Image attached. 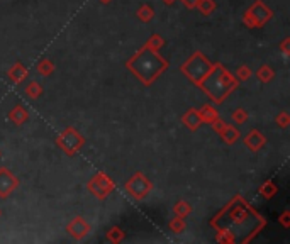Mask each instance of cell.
Wrapping results in <instances>:
<instances>
[{"mask_svg":"<svg viewBox=\"0 0 290 244\" xmlns=\"http://www.w3.org/2000/svg\"><path fill=\"white\" fill-rule=\"evenodd\" d=\"M216 241L222 242V244H235V237L231 236V232L224 231V229H219L216 232Z\"/></svg>","mask_w":290,"mask_h":244,"instance_id":"30","label":"cell"},{"mask_svg":"<svg viewBox=\"0 0 290 244\" xmlns=\"http://www.w3.org/2000/svg\"><path fill=\"white\" fill-rule=\"evenodd\" d=\"M124 231L123 229L119 227V225H114V227H110L109 231L105 232V239L109 242H114V244H118V242H121L124 239Z\"/></svg>","mask_w":290,"mask_h":244,"instance_id":"24","label":"cell"},{"mask_svg":"<svg viewBox=\"0 0 290 244\" xmlns=\"http://www.w3.org/2000/svg\"><path fill=\"white\" fill-rule=\"evenodd\" d=\"M163 4H165V6H173V4L177 2V0H161Z\"/></svg>","mask_w":290,"mask_h":244,"instance_id":"35","label":"cell"},{"mask_svg":"<svg viewBox=\"0 0 290 244\" xmlns=\"http://www.w3.org/2000/svg\"><path fill=\"white\" fill-rule=\"evenodd\" d=\"M99 2H100V4H104V6H109L112 0H99Z\"/></svg>","mask_w":290,"mask_h":244,"instance_id":"36","label":"cell"},{"mask_svg":"<svg viewBox=\"0 0 290 244\" xmlns=\"http://www.w3.org/2000/svg\"><path fill=\"white\" fill-rule=\"evenodd\" d=\"M258 193H260L261 197H263L265 200H270V199H273V197L278 193V187H277V183H275L273 180H266L263 185L258 188Z\"/></svg>","mask_w":290,"mask_h":244,"instance_id":"16","label":"cell"},{"mask_svg":"<svg viewBox=\"0 0 290 244\" xmlns=\"http://www.w3.org/2000/svg\"><path fill=\"white\" fill-rule=\"evenodd\" d=\"M168 227H170V231L173 234H182L187 229V224H185V219H182V217H173L170 222H168Z\"/></svg>","mask_w":290,"mask_h":244,"instance_id":"25","label":"cell"},{"mask_svg":"<svg viewBox=\"0 0 290 244\" xmlns=\"http://www.w3.org/2000/svg\"><path fill=\"white\" fill-rule=\"evenodd\" d=\"M168 66L170 64L161 56L160 51H154V49L148 48L146 44H143V48L138 49L126 61V68L146 87L153 85L168 70Z\"/></svg>","mask_w":290,"mask_h":244,"instance_id":"2","label":"cell"},{"mask_svg":"<svg viewBox=\"0 0 290 244\" xmlns=\"http://www.w3.org/2000/svg\"><path fill=\"white\" fill-rule=\"evenodd\" d=\"M273 76L275 70L270 64H261L258 70H256V78H258V82H261V84H270L273 80Z\"/></svg>","mask_w":290,"mask_h":244,"instance_id":"18","label":"cell"},{"mask_svg":"<svg viewBox=\"0 0 290 244\" xmlns=\"http://www.w3.org/2000/svg\"><path fill=\"white\" fill-rule=\"evenodd\" d=\"M214 63L205 56L202 51H195L194 54H190L189 59L180 66V71L189 78V80L197 87L200 84V80L212 70Z\"/></svg>","mask_w":290,"mask_h":244,"instance_id":"4","label":"cell"},{"mask_svg":"<svg viewBox=\"0 0 290 244\" xmlns=\"http://www.w3.org/2000/svg\"><path fill=\"white\" fill-rule=\"evenodd\" d=\"M24 92H26V95L29 97L31 100H36V99H39V97L43 95V87H41L39 82L32 80V82H29V84L26 85Z\"/></svg>","mask_w":290,"mask_h":244,"instance_id":"23","label":"cell"},{"mask_svg":"<svg viewBox=\"0 0 290 244\" xmlns=\"http://www.w3.org/2000/svg\"><path fill=\"white\" fill-rule=\"evenodd\" d=\"M209 224L216 231L224 229V231L231 232L235 242L248 244L263 231L266 219L241 195H236L210 219Z\"/></svg>","mask_w":290,"mask_h":244,"instance_id":"1","label":"cell"},{"mask_svg":"<svg viewBox=\"0 0 290 244\" xmlns=\"http://www.w3.org/2000/svg\"><path fill=\"white\" fill-rule=\"evenodd\" d=\"M36 71L39 73L41 76H49V75H53V71H54V63L51 61L49 58H43L39 63L36 64Z\"/></svg>","mask_w":290,"mask_h":244,"instance_id":"20","label":"cell"},{"mask_svg":"<svg viewBox=\"0 0 290 244\" xmlns=\"http://www.w3.org/2000/svg\"><path fill=\"white\" fill-rule=\"evenodd\" d=\"M0 215H2V212H0Z\"/></svg>","mask_w":290,"mask_h":244,"instance_id":"37","label":"cell"},{"mask_svg":"<svg viewBox=\"0 0 290 244\" xmlns=\"http://www.w3.org/2000/svg\"><path fill=\"white\" fill-rule=\"evenodd\" d=\"M87 188L93 197H97L99 200H105L115 190V182L105 172H99L88 180Z\"/></svg>","mask_w":290,"mask_h":244,"instance_id":"7","label":"cell"},{"mask_svg":"<svg viewBox=\"0 0 290 244\" xmlns=\"http://www.w3.org/2000/svg\"><path fill=\"white\" fill-rule=\"evenodd\" d=\"M195 9H197L202 16H212L217 9V4H216V0H199Z\"/></svg>","mask_w":290,"mask_h":244,"instance_id":"19","label":"cell"},{"mask_svg":"<svg viewBox=\"0 0 290 244\" xmlns=\"http://www.w3.org/2000/svg\"><path fill=\"white\" fill-rule=\"evenodd\" d=\"M199 114H200V117H202V122L204 124L214 122L219 117V110L216 107H212V105H209V104L202 105V109L199 110Z\"/></svg>","mask_w":290,"mask_h":244,"instance_id":"17","label":"cell"},{"mask_svg":"<svg viewBox=\"0 0 290 244\" xmlns=\"http://www.w3.org/2000/svg\"><path fill=\"white\" fill-rule=\"evenodd\" d=\"M7 119L14 124V126H22V124L27 122V119H29V112L26 110L24 105L17 104V105H14L11 110H9Z\"/></svg>","mask_w":290,"mask_h":244,"instance_id":"14","label":"cell"},{"mask_svg":"<svg viewBox=\"0 0 290 244\" xmlns=\"http://www.w3.org/2000/svg\"><path fill=\"white\" fill-rule=\"evenodd\" d=\"M19 187V178L11 170L0 168V199H7L11 193Z\"/></svg>","mask_w":290,"mask_h":244,"instance_id":"10","label":"cell"},{"mask_svg":"<svg viewBox=\"0 0 290 244\" xmlns=\"http://www.w3.org/2000/svg\"><path fill=\"white\" fill-rule=\"evenodd\" d=\"M27 75H29V70L22 64L21 61H16L12 64L11 68H9V71H7V76H9V80L12 82V84H22V82L26 80Z\"/></svg>","mask_w":290,"mask_h":244,"instance_id":"12","label":"cell"},{"mask_svg":"<svg viewBox=\"0 0 290 244\" xmlns=\"http://www.w3.org/2000/svg\"><path fill=\"white\" fill-rule=\"evenodd\" d=\"M275 122H277L278 127L287 129L290 126V116H288L287 110H282V112H278L277 116H275Z\"/></svg>","mask_w":290,"mask_h":244,"instance_id":"28","label":"cell"},{"mask_svg":"<svg viewBox=\"0 0 290 244\" xmlns=\"http://www.w3.org/2000/svg\"><path fill=\"white\" fill-rule=\"evenodd\" d=\"M238 80L222 63H214L212 70L197 85L214 104H222L238 89Z\"/></svg>","mask_w":290,"mask_h":244,"instance_id":"3","label":"cell"},{"mask_svg":"<svg viewBox=\"0 0 290 244\" xmlns=\"http://www.w3.org/2000/svg\"><path fill=\"white\" fill-rule=\"evenodd\" d=\"M278 49L285 54V56H290V38H285L282 43H280Z\"/></svg>","mask_w":290,"mask_h":244,"instance_id":"33","label":"cell"},{"mask_svg":"<svg viewBox=\"0 0 290 244\" xmlns=\"http://www.w3.org/2000/svg\"><path fill=\"white\" fill-rule=\"evenodd\" d=\"M182 122H184L185 127L189 129V131H192V132H195L204 124L202 122V117H200V114H199L197 109H189V110H187L184 116H182Z\"/></svg>","mask_w":290,"mask_h":244,"instance_id":"13","label":"cell"},{"mask_svg":"<svg viewBox=\"0 0 290 244\" xmlns=\"http://www.w3.org/2000/svg\"><path fill=\"white\" fill-rule=\"evenodd\" d=\"M83 144H85V137L78 132V129H75L72 126L65 127V131L56 137V146L67 156L77 154L78 151L82 149Z\"/></svg>","mask_w":290,"mask_h":244,"instance_id":"5","label":"cell"},{"mask_svg":"<svg viewBox=\"0 0 290 244\" xmlns=\"http://www.w3.org/2000/svg\"><path fill=\"white\" fill-rule=\"evenodd\" d=\"M243 142L251 153H258V151L266 144V137L261 134L258 129H251L248 134L243 137Z\"/></svg>","mask_w":290,"mask_h":244,"instance_id":"11","label":"cell"},{"mask_svg":"<svg viewBox=\"0 0 290 244\" xmlns=\"http://www.w3.org/2000/svg\"><path fill=\"white\" fill-rule=\"evenodd\" d=\"M210 126H212L214 132H217V134H221V131H222L224 127H226V122H224L221 117H217L214 122H210Z\"/></svg>","mask_w":290,"mask_h":244,"instance_id":"32","label":"cell"},{"mask_svg":"<svg viewBox=\"0 0 290 244\" xmlns=\"http://www.w3.org/2000/svg\"><path fill=\"white\" fill-rule=\"evenodd\" d=\"M173 214H175L177 217H182V219L189 217V215L192 214V205L185 200H179L175 205H173Z\"/></svg>","mask_w":290,"mask_h":244,"instance_id":"21","label":"cell"},{"mask_svg":"<svg viewBox=\"0 0 290 244\" xmlns=\"http://www.w3.org/2000/svg\"><path fill=\"white\" fill-rule=\"evenodd\" d=\"M278 224L282 225L283 229H290V210H283L282 214L278 215Z\"/></svg>","mask_w":290,"mask_h":244,"instance_id":"31","label":"cell"},{"mask_svg":"<svg viewBox=\"0 0 290 244\" xmlns=\"http://www.w3.org/2000/svg\"><path fill=\"white\" fill-rule=\"evenodd\" d=\"M251 75H253V71H251V68L248 66V64H241L240 68L236 70V75L235 78L238 82H248L251 78Z\"/></svg>","mask_w":290,"mask_h":244,"instance_id":"27","label":"cell"},{"mask_svg":"<svg viewBox=\"0 0 290 244\" xmlns=\"http://www.w3.org/2000/svg\"><path fill=\"white\" fill-rule=\"evenodd\" d=\"M144 44H146L148 48L154 49V51H160L163 46H165V39H163V36H160V34H153V36H149V39Z\"/></svg>","mask_w":290,"mask_h":244,"instance_id":"26","label":"cell"},{"mask_svg":"<svg viewBox=\"0 0 290 244\" xmlns=\"http://www.w3.org/2000/svg\"><path fill=\"white\" fill-rule=\"evenodd\" d=\"M90 231H92L90 224H88L83 217H80V215L73 217V219L68 222V225H67L68 236L73 237L75 241H82L83 237H87L88 234H90Z\"/></svg>","mask_w":290,"mask_h":244,"instance_id":"9","label":"cell"},{"mask_svg":"<svg viewBox=\"0 0 290 244\" xmlns=\"http://www.w3.org/2000/svg\"><path fill=\"white\" fill-rule=\"evenodd\" d=\"M136 17L141 22H151L154 17V9L149 6V4H143L136 11Z\"/></svg>","mask_w":290,"mask_h":244,"instance_id":"22","label":"cell"},{"mask_svg":"<svg viewBox=\"0 0 290 244\" xmlns=\"http://www.w3.org/2000/svg\"><path fill=\"white\" fill-rule=\"evenodd\" d=\"M231 119H233V122L235 124H245L248 121V112L245 109H236V110H233V114H231Z\"/></svg>","mask_w":290,"mask_h":244,"instance_id":"29","label":"cell"},{"mask_svg":"<svg viewBox=\"0 0 290 244\" xmlns=\"http://www.w3.org/2000/svg\"><path fill=\"white\" fill-rule=\"evenodd\" d=\"M221 139L226 142L227 146H233V144H236L238 139L241 137V132H240V129H238L236 126H233V124H226V127L221 131Z\"/></svg>","mask_w":290,"mask_h":244,"instance_id":"15","label":"cell"},{"mask_svg":"<svg viewBox=\"0 0 290 244\" xmlns=\"http://www.w3.org/2000/svg\"><path fill=\"white\" fill-rule=\"evenodd\" d=\"M197 2H199V0H182V4H184L187 9H190V11H192V9H195Z\"/></svg>","mask_w":290,"mask_h":244,"instance_id":"34","label":"cell"},{"mask_svg":"<svg viewBox=\"0 0 290 244\" xmlns=\"http://www.w3.org/2000/svg\"><path fill=\"white\" fill-rule=\"evenodd\" d=\"M126 192L133 197L134 200H144L153 190V183L149 182V178L143 172H136L128 182L124 183Z\"/></svg>","mask_w":290,"mask_h":244,"instance_id":"6","label":"cell"},{"mask_svg":"<svg viewBox=\"0 0 290 244\" xmlns=\"http://www.w3.org/2000/svg\"><path fill=\"white\" fill-rule=\"evenodd\" d=\"M246 12L250 14L251 19H253L255 29H260V27H263L265 24H268L273 17L272 9L266 6L265 2H261V0H255V2L246 9Z\"/></svg>","mask_w":290,"mask_h":244,"instance_id":"8","label":"cell"}]
</instances>
